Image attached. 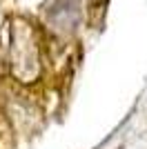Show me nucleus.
Segmentation results:
<instances>
[{"label":"nucleus","instance_id":"1","mask_svg":"<svg viewBox=\"0 0 147 149\" xmlns=\"http://www.w3.org/2000/svg\"><path fill=\"white\" fill-rule=\"evenodd\" d=\"M11 71L20 82L29 85L38 78L40 74V65H38V56H36V45L29 40L27 33L13 36V45H11Z\"/></svg>","mask_w":147,"mask_h":149}]
</instances>
